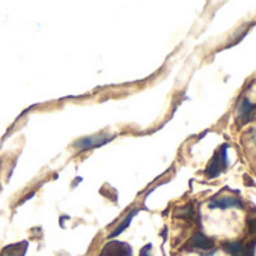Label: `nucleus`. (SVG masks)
<instances>
[{"label":"nucleus","instance_id":"nucleus-1","mask_svg":"<svg viewBox=\"0 0 256 256\" xmlns=\"http://www.w3.org/2000/svg\"><path fill=\"white\" fill-rule=\"evenodd\" d=\"M228 145H222L220 150L214 154V157L211 158L205 174L208 178H216L226 168H228Z\"/></svg>","mask_w":256,"mask_h":256},{"label":"nucleus","instance_id":"nucleus-2","mask_svg":"<svg viewBox=\"0 0 256 256\" xmlns=\"http://www.w3.org/2000/svg\"><path fill=\"white\" fill-rule=\"evenodd\" d=\"M100 256H133V250L126 242L110 241L102 247Z\"/></svg>","mask_w":256,"mask_h":256},{"label":"nucleus","instance_id":"nucleus-3","mask_svg":"<svg viewBox=\"0 0 256 256\" xmlns=\"http://www.w3.org/2000/svg\"><path fill=\"white\" fill-rule=\"evenodd\" d=\"M210 208H222V210H226V208H242V204L240 199L234 198V196H218L216 199H212L210 202Z\"/></svg>","mask_w":256,"mask_h":256},{"label":"nucleus","instance_id":"nucleus-4","mask_svg":"<svg viewBox=\"0 0 256 256\" xmlns=\"http://www.w3.org/2000/svg\"><path fill=\"white\" fill-rule=\"evenodd\" d=\"M212 240H210L206 235H204V234H194L193 236H192V240L188 241V246L190 247H193V248H200V250H210V248H212Z\"/></svg>","mask_w":256,"mask_h":256},{"label":"nucleus","instance_id":"nucleus-5","mask_svg":"<svg viewBox=\"0 0 256 256\" xmlns=\"http://www.w3.org/2000/svg\"><path fill=\"white\" fill-rule=\"evenodd\" d=\"M238 116H240V119H241V122H246V120H248L250 119V116H252V112L254 110V106L250 102V100L247 98V96H242L241 100H240V102H238Z\"/></svg>","mask_w":256,"mask_h":256},{"label":"nucleus","instance_id":"nucleus-6","mask_svg":"<svg viewBox=\"0 0 256 256\" xmlns=\"http://www.w3.org/2000/svg\"><path fill=\"white\" fill-rule=\"evenodd\" d=\"M104 142H107V139H98V140H96V138H88V139L78 140L74 146H76V148H82V150H88V148H90V146L102 145Z\"/></svg>","mask_w":256,"mask_h":256},{"label":"nucleus","instance_id":"nucleus-7","mask_svg":"<svg viewBox=\"0 0 256 256\" xmlns=\"http://www.w3.org/2000/svg\"><path fill=\"white\" fill-rule=\"evenodd\" d=\"M18 247H20V246H11V247H6V248L4 250V254H2V256H23V254H24V252H26L28 244H26V242H23V246H22V248H20V250H18Z\"/></svg>","mask_w":256,"mask_h":256},{"label":"nucleus","instance_id":"nucleus-8","mask_svg":"<svg viewBox=\"0 0 256 256\" xmlns=\"http://www.w3.org/2000/svg\"><path fill=\"white\" fill-rule=\"evenodd\" d=\"M136 214H138V210L132 211V212H130V216H128V217L125 218V222H124V223H120V226H119L118 229H114V230H113V232L110 234V236H116V235H119V234H120V232H122V230H124V229H125L126 226H128V223L132 222L133 216H136Z\"/></svg>","mask_w":256,"mask_h":256},{"label":"nucleus","instance_id":"nucleus-9","mask_svg":"<svg viewBox=\"0 0 256 256\" xmlns=\"http://www.w3.org/2000/svg\"><path fill=\"white\" fill-rule=\"evenodd\" d=\"M178 216H181L184 218H193L194 217V210L192 208V205H187L186 208H182L181 212H178Z\"/></svg>","mask_w":256,"mask_h":256},{"label":"nucleus","instance_id":"nucleus-10","mask_svg":"<svg viewBox=\"0 0 256 256\" xmlns=\"http://www.w3.org/2000/svg\"><path fill=\"white\" fill-rule=\"evenodd\" d=\"M232 256H253V246H244L240 252H236L235 254Z\"/></svg>","mask_w":256,"mask_h":256},{"label":"nucleus","instance_id":"nucleus-11","mask_svg":"<svg viewBox=\"0 0 256 256\" xmlns=\"http://www.w3.org/2000/svg\"><path fill=\"white\" fill-rule=\"evenodd\" d=\"M248 230H250L252 234H254V232H256V218L248 220Z\"/></svg>","mask_w":256,"mask_h":256},{"label":"nucleus","instance_id":"nucleus-12","mask_svg":"<svg viewBox=\"0 0 256 256\" xmlns=\"http://www.w3.org/2000/svg\"><path fill=\"white\" fill-rule=\"evenodd\" d=\"M150 250H151V246L144 247V248H142V252H140V256H151V254H150Z\"/></svg>","mask_w":256,"mask_h":256},{"label":"nucleus","instance_id":"nucleus-13","mask_svg":"<svg viewBox=\"0 0 256 256\" xmlns=\"http://www.w3.org/2000/svg\"><path fill=\"white\" fill-rule=\"evenodd\" d=\"M204 256H217V252H212V253H208V254H204Z\"/></svg>","mask_w":256,"mask_h":256}]
</instances>
